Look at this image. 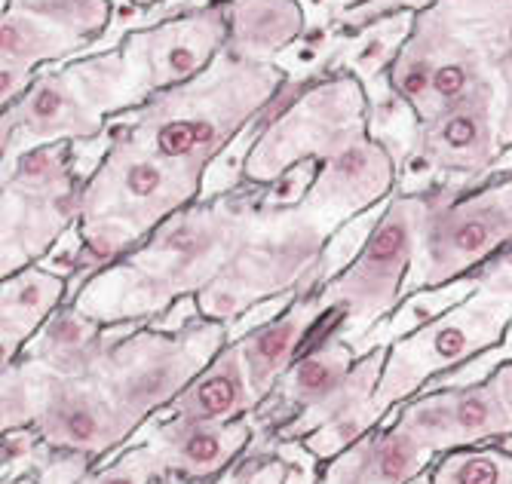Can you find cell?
<instances>
[{
	"instance_id": "8992f818",
	"label": "cell",
	"mask_w": 512,
	"mask_h": 484,
	"mask_svg": "<svg viewBox=\"0 0 512 484\" xmlns=\"http://www.w3.org/2000/svg\"><path fill=\"white\" fill-rule=\"evenodd\" d=\"M368 132V92L353 74L295 83L264 111L243 160V184L270 187L301 163H322Z\"/></svg>"
},
{
	"instance_id": "7402d4cb",
	"label": "cell",
	"mask_w": 512,
	"mask_h": 484,
	"mask_svg": "<svg viewBox=\"0 0 512 484\" xmlns=\"http://www.w3.org/2000/svg\"><path fill=\"white\" fill-rule=\"evenodd\" d=\"M71 301V279L46 264H31L0 282V368L22 359L31 337L62 304Z\"/></svg>"
},
{
	"instance_id": "ffe728a7",
	"label": "cell",
	"mask_w": 512,
	"mask_h": 484,
	"mask_svg": "<svg viewBox=\"0 0 512 484\" xmlns=\"http://www.w3.org/2000/svg\"><path fill=\"white\" fill-rule=\"evenodd\" d=\"M92 43L96 40L53 16L4 4V13H0V108L22 95L37 71L71 62Z\"/></svg>"
},
{
	"instance_id": "cb8c5ba5",
	"label": "cell",
	"mask_w": 512,
	"mask_h": 484,
	"mask_svg": "<svg viewBox=\"0 0 512 484\" xmlns=\"http://www.w3.org/2000/svg\"><path fill=\"white\" fill-rule=\"evenodd\" d=\"M105 328L68 301L31 337L22 359L56 377H89L108 350Z\"/></svg>"
},
{
	"instance_id": "f1b7e54d",
	"label": "cell",
	"mask_w": 512,
	"mask_h": 484,
	"mask_svg": "<svg viewBox=\"0 0 512 484\" xmlns=\"http://www.w3.org/2000/svg\"><path fill=\"white\" fill-rule=\"evenodd\" d=\"M4 4H16V7L46 13V16H53V19L83 31L92 40L108 37L117 16H120L114 0H4Z\"/></svg>"
},
{
	"instance_id": "4dcf8cb0",
	"label": "cell",
	"mask_w": 512,
	"mask_h": 484,
	"mask_svg": "<svg viewBox=\"0 0 512 484\" xmlns=\"http://www.w3.org/2000/svg\"><path fill=\"white\" fill-rule=\"evenodd\" d=\"M436 0H338V16H335V31L338 34H353L362 25L393 16V13H421L433 7Z\"/></svg>"
},
{
	"instance_id": "484cf974",
	"label": "cell",
	"mask_w": 512,
	"mask_h": 484,
	"mask_svg": "<svg viewBox=\"0 0 512 484\" xmlns=\"http://www.w3.org/2000/svg\"><path fill=\"white\" fill-rule=\"evenodd\" d=\"M414 16L417 13H393V16L362 25L353 34H344L338 43V53L332 56L329 71L325 74H338V71L353 74L365 86L368 99L387 92L390 89L387 71H390L393 59L399 56L402 43L411 34Z\"/></svg>"
},
{
	"instance_id": "d6a6232c",
	"label": "cell",
	"mask_w": 512,
	"mask_h": 484,
	"mask_svg": "<svg viewBox=\"0 0 512 484\" xmlns=\"http://www.w3.org/2000/svg\"><path fill=\"white\" fill-rule=\"evenodd\" d=\"M500 80H503V123H500V141L503 151H512V53L500 65Z\"/></svg>"
},
{
	"instance_id": "ba28073f",
	"label": "cell",
	"mask_w": 512,
	"mask_h": 484,
	"mask_svg": "<svg viewBox=\"0 0 512 484\" xmlns=\"http://www.w3.org/2000/svg\"><path fill=\"white\" fill-rule=\"evenodd\" d=\"M234 341L224 322L197 316L181 331L145 325L123 341H108L102 362L89 377L138 432V426L166 411L188 386Z\"/></svg>"
},
{
	"instance_id": "7a4b0ae2",
	"label": "cell",
	"mask_w": 512,
	"mask_h": 484,
	"mask_svg": "<svg viewBox=\"0 0 512 484\" xmlns=\"http://www.w3.org/2000/svg\"><path fill=\"white\" fill-rule=\"evenodd\" d=\"M209 169L181 160L129 123H108V151L83 181L80 200V261L71 276V301L80 288L126 258L175 212L203 200Z\"/></svg>"
},
{
	"instance_id": "3957f363",
	"label": "cell",
	"mask_w": 512,
	"mask_h": 484,
	"mask_svg": "<svg viewBox=\"0 0 512 484\" xmlns=\"http://www.w3.org/2000/svg\"><path fill=\"white\" fill-rule=\"evenodd\" d=\"M286 86L289 74L279 65L224 50L200 77L163 89L114 120L138 129L160 151L212 169Z\"/></svg>"
},
{
	"instance_id": "5bb4252c",
	"label": "cell",
	"mask_w": 512,
	"mask_h": 484,
	"mask_svg": "<svg viewBox=\"0 0 512 484\" xmlns=\"http://www.w3.org/2000/svg\"><path fill=\"white\" fill-rule=\"evenodd\" d=\"M227 37V0H206L126 31L117 50L145 105L151 95L200 77L227 50Z\"/></svg>"
},
{
	"instance_id": "44dd1931",
	"label": "cell",
	"mask_w": 512,
	"mask_h": 484,
	"mask_svg": "<svg viewBox=\"0 0 512 484\" xmlns=\"http://www.w3.org/2000/svg\"><path fill=\"white\" fill-rule=\"evenodd\" d=\"M439 457L399 423H381L332 457L313 484H414Z\"/></svg>"
},
{
	"instance_id": "9a60e30c",
	"label": "cell",
	"mask_w": 512,
	"mask_h": 484,
	"mask_svg": "<svg viewBox=\"0 0 512 484\" xmlns=\"http://www.w3.org/2000/svg\"><path fill=\"white\" fill-rule=\"evenodd\" d=\"M384 423H399L436 457H445L512 435V405L488 374L479 383L442 386L414 396L393 408Z\"/></svg>"
},
{
	"instance_id": "30bf717a",
	"label": "cell",
	"mask_w": 512,
	"mask_h": 484,
	"mask_svg": "<svg viewBox=\"0 0 512 484\" xmlns=\"http://www.w3.org/2000/svg\"><path fill=\"white\" fill-rule=\"evenodd\" d=\"M509 328L512 298L479 285L476 295L387 347V365L371 405L387 420L399 402L421 396L427 380H439L500 347Z\"/></svg>"
},
{
	"instance_id": "8fae6325",
	"label": "cell",
	"mask_w": 512,
	"mask_h": 484,
	"mask_svg": "<svg viewBox=\"0 0 512 484\" xmlns=\"http://www.w3.org/2000/svg\"><path fill=\"white\" fill-rule=\"evenodd\" d=\"M506 56L433 4L414 16L411 34L387 71V83L417 120L427 123L476 89L500 80Z\"/></svg>"
},
{
	"instance_id": "e575fe53",
	"label": "cell",
	"mask_w": 512,
	"mask_h": 484,
	"mask_svg": "<svg viewBox=\"0 0 512 484\" xmlns=\"http://www.w3.org/2000/svg\"><path fill=\"white\" fill-rule=\"evenodd\" d=\"M114 4H117L120 16H129V19H132V28H135V16H138V13H135V10L129 7V0H114ZM132 28H129V31H132Z\"/></svg>"
},
{
	"instance_id": "2e32d148",
	"label": "cell",
	"mask_w": 512,
	"mask_h": 484,
	"mask_svg": "<svg viewBox=\"0 0 512 484\" xmlns=\"http://www.w3.org/2000/svg\"><path fill=\"white\" fill-rule=\"evenodd\" d=\"M31 429L46 448L80 454L92 463L105 460L108 451H120L135 432L92 377L56 374L43 377V402Z\"/></svg>"
},
{
	"instance_id": "83f0119b",
	"label": "cell",
	"mask_w": 512,
	"mask_h": 484,
	"mask_svg": "<svg viewBox=\"0 0 512 484\" xmlns=\"http://www.w3.org/2000/svg\"><path fill=\"white\" fill-rule=\"evenodd\" d=\"M436 7L497 50L512 53V0H436Z\"/></svg>"
},
{
	"instance_id": "6da1fadb",
	"label": "cell",
	"mask_w": 512,
	"mask_h": 484,
	"mask_svg": "<svg viewBox=\"0 0 512 484\" xmlns=\"http://www.w3.org/2000/svg\"><path fill=\"white\" fill-rule=\"evenodd\" d=\"M261 212V187L240 184L175 212L142 246L92 276L71 304L102 325H151L197 298L234 261Z\"/></svg>"
},
{
	"instance_id": "5b68a950",
	"label": "cell",
	"mask_w": 512,
	"mask_h": 484,
	"mask_svg": "<svg viewBox=\"0 0 512 484\" xmlns=\"http://www.w3.org/2000/svg\"><path fill=\"white\" fill-rule=\"evenodd\" d=\"M335 230L298 206H264L243 249L197 295L203 319L234 328L255 307L319 288V267Z\"/></svg>"
},
{
	"instance_id": "8d00e7d4",
	"label": "cell",
	"mask_w": 512,
	"mask_h": 484,
	"mask_svg": "<svg viewBox=\"0 0 512 484\" xmlns=\"http://www.w3.org/2000/svg\"><path fill=\"white\" fill-rule=\"evenodd\" d=\"M500 295H509V298H512V285L506 288V292H500Z\"/></svg>"
},
{
	"instance_id": "836d02e7",
	"label": "cell",
	"mask_w": 512,
	"mask_h": 484,
	"mask_svg": "<svg viewBox=\"0 0 512 484\" xmlns=\"http://www.w3.org/2000/svg\"><path fill=\"white\" fill-rule=\"evenodd\" d=\"M160 4H169V0H129V7H132L135 13H142V10H154V7H160Z\"/></svg>"
},
{
	"instance_id": "ac0fdd59",
	"label": "cell",
	"mask_w": 512,
	"mask_h": 484,
	"mask_svg": "<svg viewBox=\"0 0 512 484\" xmlns=\"http://www.w3.org/2000/svg\"><path fill=\"white\" fill-rule=\"evenodd\" d=\"M258 417H240L230 423H209V420H184V417H169L163 420L148 439H132L120 448H135L148 445L166 475L184 481V484H203L215 481V475L227 472L255 442Z\"/></svg>"
},
{
	"instance_id": "7c38bea8",
	"label": "cell",
	"mask_w": 512,
	"mask_h": 484,
	"mask_svg": "<svg viewBox=\"0 0 512 484\" xmlns=\"http://www.w3.org/2000/svg\"><path fill=\"white\" fill-rule=\"evenodd\" d=\"M512 249V172L482 187H433V212L405 298L473 276Z\"/></svg>"
},
{
	"instance_id": "277c9868",
	"label": "cell",
	"mask_w": 512,
	"mask_h": 484,
	"mask_svg": "<svg viewBox=\"0 0 512 484\" xmlns=\"http://www.w3.org/2000/svg\"><path fill=\"white\" fill-rule=\"evenodd\" d=\"M138 105L142 95L117 46L43 68L0 117V166L50 144L96 141L114 117Z\"/></svg>"
},
{
	"instance_id": "9c48e42d",
	"label": "cell",
	"mask_w": 512,
	"mask_h": 484,
	"mask_svg": "<svg viewBox=\"0 0 512 484\" xmlns=\"http://www.w3.org/2000/svg\"><path fill=\"white\" fill-rule=\"evenodd\" d=\"M83 175L74 144H50L0 175V273L40 264L80 221Z\"/></svg>"
},
{
	"instance_id": "1f68e13d",
	"label": "cell",
	"mask_w": 512,
	"mask_h": 484,
	"mask_svg": "<svg viewBox=\"0 0 512 484\" xmlns=\"http://www.w3.org/2000/svg\"><path fill=\"white\" fill-rule=\"evenodd\" d=\"M289 475H292L289 457L286 454H270L255 466V472L249 475L246 484H289Z\"/></svg>"
},
{
	"instance_id": "d6986e66",
	"label": "cell",
	"mask_w": 512,
	"mask_h": 484,
	"mask_svg": "<svg viewBox=\"0 0 512 484\" xmlns=\"http://www.w3.org/2000/svg\"><path fill=\"white\" fill-rule=\"evenodd\" d=\"M341 328V313H329L319 301V288L301 292L286 310H279L267 322L255 325L246 334H237L234 341L246 359V371L258 402H264L273 386L279 383L295 359L319 337Z\"/></svg>"
},
{
	"instance_id": "52a82bcc",
	"label": "cell",
	"mask_w": 512,
	"mask_h": 484,
	"mask_svg": "<svg viewBox=\"0 0 512 484\" xmlns=\"http://www.w3.org/2000/svg\"><path fill=\"white\" fill-rule=\"evenodd\" d=\"M430 212L433 190H396L362 242L359 255L338 276L319 285L322 307L341 313L338 334L347 344L359 347V341L402 307L405 282L417 261Z\"/></svg>"
},
{
	"instance_id": "e0dca14e",
	"label": "cell",
	"mask_w": 512,
	"mask_h": 484,
	"mask_svg": "<svg viewBox=\"0 0 512 484\" xmlns=\"http://www.w3.org/2000/svg\"><path fill=\"white\" fill-rule=\"evenodd\" d=\"M399 190V163L371 132L356 135L329 160H322L301 206L335 233L353 218L384 206Z\"/></svg>"
},
{
	"instance_id": "4fadbf2b",
	"label": "cell",
	"mask_w": 512,
	"mask_h": 484,
	"mask_svg": "<svg viewBox=\"0 0 512 484\" xmlns=\"http://www.w3.org/2000/svg\"><path fill=\"white\" fill-rule=\"evenodd\" d=\"M503 80H494L454 108L417 126L414 144L399 169V190L421 193L433 187H473L476 178L503 160Z\"/></svg>"
},
{
	"instance_id": "d590c367",
	"label": "cell",
	"mask_w": 512,
	"mask_h": 484,
	"mask_svg": "<svg viewBox=\"0 0 512 484\" xmlns=\"http://www.w3.org/2000/svg\"><path fill=\"white\" fill-rule=\"evenodd\" d=\"M4 484H40L37 475H13V478H4Z\"/></svg>"
},
{
	"instance_id": "4316f807",
	"label": "cell",
	"mask_w": 512,
	"mask_h": 484,
	"mask_svg": "<svg viewBox=\"0 0 512 484\" xmlns=\"http://www.w3.org/2000/svg\"><path fill=\"white\" fill-rule=\"evenodd\" d=\"M427 484H512V451L506 448H463L439 457Z\"/></svg>"
},
{
	"instance_id": "603a6c76",
	"label": "cell",
	"mask_w": 512,
	"mask_h": 484,
	"mask_svg": "<svg viewBox=\"0 0 512 484\" xmlns=\"http://www.w3.org/2000/svg\"><path fill=\"white\" fill-rule=\"evenodd\" d=\"M227 19V53L270 65H276L310 31L301 0H227Z\"/></svg>"
},
{
	"instance_id": "f546056e",
	"label": "cell",
	"mask_w": 512,
	"mask_h": 484,
	"mask_svg": "<svg viewBox=\"0 0 512 484\" xmlns=\"http://www.w3.org/2000/svg\"><path fill=\"white\" fill-rule=\"evenodd\" d=\"M166 469L154 457L148 445L126 448V454H117V460H102L92 466L77 484H163Z\"/></svg>"
},
{
	"instance_id": "d4e9b609",
	"label": "cell",
	"mask_w": 512,
	"mask_h": 484,
	"mask_svg": "<svg viewBox=\"0 0 512 484\" xmlns=\"http://www.w3.org/2000/svg\"><path fill=\"white\" fill-rule=\"evenodd\" d=\"M258 396L246 371V359L230 341L212 365L184 390L166 411L157 417H184V420H209V423H230L258 411Z\"/></svg>"
}]
</instances>
